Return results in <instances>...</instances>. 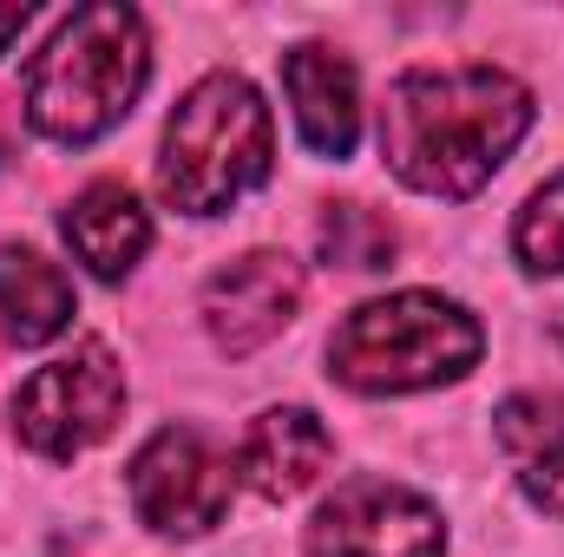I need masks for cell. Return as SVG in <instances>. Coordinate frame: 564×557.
I'll use <instances>...</instances> for the list:
<instances>
[{"mask_svg":"<svg viewBox=\"0 0 564 557\" xmlns=\"http://www.w3.org/2000/svg\"><path fill=\"white\" fill-rule=\"evenodd\" d=\"M532 92L499 66H421L381 99V157L421 197H479L532 132Z\"/></svg>","mask_w":564,"mask_h":557,"instance_id":"obj_1","label":"cell"},{"mask_svg":"<svg viewBox=\"0 0 564 557\" xmlns=\"http://www.w3.org/2000/svg\"><path fill=\"white\" fill-rule=\"evenodd\" d=\"M144 79H151V40L139 13L119 0L79 7L20 73L26 125L53 144H93L132 119Z\"/></svg>","mask_w":564,"mask_h":557,"instance_id":"obj_2","label":"cell"},{"mask_svg":"<svg viewBox=\"0 0 564 557\" xmlns=\"http://www.w3.org/2000/svg\"><path fill=\"white\" fill-rule=\"evenodd\" d=\"M276 164V125L250 79L210 73L197 79L158 144V197L184 217H224L243 204Z\"/></svg>","mask_w":564,"mask_h":557,"instance_id":"obj_3","label":"cell"},{"mask_svg":"<svg viewBox=\"0 0 564 557\" xmlns=\"http://www.w3.org/2000/svg\"><path fill=\"white\" fill-rule=\"evenodd\" d=\"M486 354V328L473 308L433 288H401L381 302H361L328 335V374L355 394H421L473 374Z\"/></svg>","mask_w":564,"mask_h":557,"instance_id":"obj_4","label":"cell"},{"mask_svg":"<svg viewBox=\"0 0 564 557\" xmlns=\"http://www.w3.org/2000/svg\"><path fill=\"white\" fill-rule=\"evenodd\" d=\"M119 414H126V368L112 361L106 341H79L73 354L33 368L13 394V433L53 466L99 446Z\"/></svg>","mask_w":564,"mask_h":557,"instance_id":"obj_5","label":"cell"},{"mask_svg":"<svg viewBox=\"0 0 564 557\" xmlns=\"http://www.w3.org/2000/svg\"><path fill=\"white\" fill-rule=\"evenodd\" d=\"M126 485H132V505H139V518L151 532H164V538H204V532L224 525L237 472H230V459L204 433L164 426V433H151L139 446Z\"/></svg>","mask_w":564,"mask_h":557,"instance_id":"obj_6","label":"cell"},{"mask_svg":"<svg viewBox=\"0 0 564 557\" xmlns=\"http://www.w3.org/2000/svg\"><path fill=\"white\" fill-rule=\"evenodd\" d=\"M302 551L308 557H446V525L408 485L348 479L315 505V518L302 532Z\"/></svg>","mask_w":564,"mask_h":557,"instance_id":"obj_7","label":"cell"},{"mask_svg":"<svg viewBox=\"0 0 564 557\" xmlns=\"http://www.w3.org/2000/svg\"><path fill=\"white\" fill-rule=\"evenodd\" d=\"M302 308V263L282 250H250L230 256L204 282V328L224 354H257L270 348Z\"/></svg>","mask_w":564,"mask_h":557,"instance_id":"obj_8","label":"cell"},{"mask_svg":"<svg viewBox=\"0 0 564 557\" xmlns=\"http://www.w3.org/2000/svg\"><path fill=\"white\" fill-rule=\"evenodd\" d=\"M282 92L295 106V132L315 157H348L361 139V86H355V66L322 46V40H302L282 53Z\"/></svg>","mask_w":564,"mask_h":557,"instance_id":"obj_9","label":"cell"},{"mask_svg":"<svg viewBox=\"0 0 564 557\" xmlns=\"http://www.w3.org/2000/svg\"><path fill=\"white\" fill-rule=\"evenodd\" d=\"M328 459H335V433L308 414V407H270V414L250 419V433L237 446V479L257 499L282 505V499L308 492L328 472Z\"/></svg>","mask_w":564,"mask_h":557,"instance_id":"obj_10","label":"cell"},{"mask_svg":"<svg viewBox=\"0 0 564 557\" xmlns=\"http://www.w3.org/2000/svg\"><path fill=\"white\" fill-rule=\"evenodd\" d=\"M59 230H66L73 256H79L93 276H106V282L132 276L139 256L151 250V217H144L139 190H132V184H112V177L86 184V190L66 204Z\"/></svg>","mask_w":564,"mask_h":557,"instance_id":"obj_11","label":"cell"},{"mask_svg":"<svg viewBox=\"0 0 564 557\" xmlns=\"http://www.w3.org/2000/svg\"><path fill=\"white\" fill-rule=\"evenodd\" d=\"M499 446L519 472V492L564 518V394H512L499 407Z\"/></svg>","mask_w":564,"mask_h":557,"instance_id":"obj_12","label":"cell"},{"mask_svg":"<svg viewBox=\"0 0 564 557\" xmlns=\"http://www.w3.org/2000/svg\"><path fill=\"white\" fill-rule=\"evenodd\" d=\"M73 321V276L26 250V243H0V328L13 348H40Z\"/></svg>","mask_w":564,"mask_h":557,"instance_id":"obj_13","label":"cell"},{"mask_svg":"<svg viewBox=\"0 0 564 557\" xmlns=\"http://www.w3.org/2000/svg\"><path fill=\"white\" fill-rule=\"evenodd\" d=\"M394 223L381 217V210H368V204H322V223H315V250H322V263H335V270H388L394 263Z\"/></svg>","mask_w":564,"mask_h":557,"instance_id":"obj_14","label":"cell"},{"mask_svg":"<svg viewBox=\"0 0 564 557\" xmlns=\"http://www.w3.org/2000/svg\"><path fill=\"white\" fill-rule=\"evenodd\" d=\"M512 256L525 276H564V171L539 184L512 217Z\"/></svg>","mask_w":564,"mask_h":557,"instance_id":"obj_15","label":"cell"},{"mask_svg":"<svg viewBox=\"0 0 564 557\" xmlns=\"http://www.w3.org/2000/svg\"><path fill=\"white\" fill-rule=\"evenodd\" d=\"M26 33V7H0V53Z\"/></svg>","mask_w":564,"mask_h":557,"instance_id":"obj_16","label":"cell"},{"mask_svg":"<svg viewBox=\"0 0 564 557\" xmlns=\"http://www.w3.org/2000/svg\"><path fill=\"white\" fill-rule=\"evenodd\" d=\"M552 328H558V341H564V315H558V321H552Z\"/></svg>","mask_w":564,"mask_h":557,"instance_id":"obj_17","label":"cell"}]
</instances>
